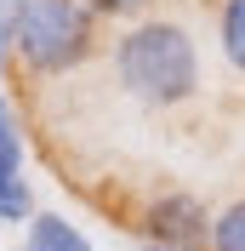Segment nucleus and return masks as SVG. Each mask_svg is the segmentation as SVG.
<instances>
[{
    "instance_id": "1",
    "label": "nucleus",
    "mask_w": 245,
    "mask_h": 251,
    "mask_svg": "<svg viewBox=\"0 0 245 251\" xmlns=\"http://www.w3.org/2000/svg\"><path fill=\"white\" fill-rule=\"evenodd\" d=\"M114 75L137 103L154 109H171V103H188L199 86V51L188 40V29L166 23V17H148L137 29L120 34L114 46Z\"/></svg>"
},
{
    "instance_id": "2",
    "label": "nucleus",
    "mask_w": 245,
    "mask_h": 251,
    "mask_svg": "<svg viewBox=\"0 0 245 251\" xmlns=\"http://www.w3.org/2000/svg\"><path fill=\"white\" fill-rule=\"evenodd\" d=\"M92 17L97 12L86 0H29L17 17L12 51L23 57L29 75H69L74 63L92 57V40H97Z\"/></svg>"
},
{
    "instance_id": "3",
    "label": "nucleus",
    "mask_w": 245,
    "mask_h": 251,
    "mask_svg": "<svg viewBox=\"0 0 245 251\" xmlns=\"http://www.w3.org/2000/svg\"><path fill=\"white\" fill-rule=\"evenodd\" d=\"M34 200L23 183V137H17V114L0 97V223H29Z\"/></svg>"
},
{
    "instance_id": "4",
    "label": "nucleus",
    "mask_w": 245,
    "mask_h": 251,
    "mask_svg": "<svg viewBox=\"0 0 245 251\" xmlns=\"http://www.w3.org/2000/svg\"><path fill=\"white\" fill-rule=\"evenodd\" d=\"M205 211L194 205V194H160V200L148 205V234L154 246H177V251H194L199 240H211V228H205Z\"/></svg>"
},
{
    "instance_id": "5",
    "label": "nucleus",
    "mask_w": 245,
    "mask_h": 251,
    "mask_svg": "<svg viewBox=\"0 0 245 251\" xmlns=\"http://www.w3.org/2000/svg\"><path fill=\"white\" fill-rule=\"evenodd\" d=\"M29 251H92V246H86V234L74 223L51 217V211H34L29 217Z\"/></svg>"
},
{
    "instance_id": "6",
    "label": "nucleus",
    "mask_w": 245,
    "mask_h": 251,
    "mask_svg": "<svg viewBox=\"0 0 245 251\" xmlns=\"http://www.w3.org/2000/svg\"><path fill=\"white\" fill-rule=\"evenodd\" d=\"M217 40H222V57L245 75V0H222V17H217Z\"/></svg>"
},
{
    "instance_id": "7",
    "label": "nucleus",
    "mask_w": 245,
    "mask_h": 251,
    "mask_svg": "<svg viewBox=\"0 0 245 251\" xmlns=\"http://www.w3.org/2000/svg\"><path fill=\"white\" fill-rule=\"evenodd\" d=\"M211 251H245V200H234L211 223Z\"/></svg>"
},
{
    "instance_id": "8",
    "label": "nucleus",
    "mask_w": 245,
    "mask_h": 251,
    "mask_svg": "<svg viewBox=\"0 0 245 251\" xmlns=\"http://www.w3.org/2000/svg\"><path fill=\"white\" fill-rule=\"evenodd\" d=\"M23 6H29V0H0V63H6V51H12V34H17Z\"/></svg>"
},
{
    "instance_id": "9",
    "label": "nucleus",
    "mask_w": 245,
    "mask_h": 251,
    "mask_svg": "<svg viewBox=\"0 0 245 251\" xmlns=\"http://www.w3.org/2000/svg\"><path fill=\"white\" fill-rule=\"evenodd\" d=\"M92 12H108V17H125V12H143L148 0H86Z\"/></svg>"
}]
</instances>
